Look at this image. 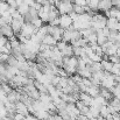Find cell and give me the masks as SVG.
<instances>
[{"instance_id": "1", "label": "cell", "mask_w": 120, "mask_h": 120, "mask_svg": "<svg viewBox=\"0 0 120 120\" xmlns=\"http://www.w3.org/2000/svg\"><path fill=\"white\" fill-rule=\"evenodd\" d=\"M58 22H60L58 25H60L62 28L68 29V28H70L71 25H72V19H71V16L68 15V14H62V16L58 18Z\"/></svg>"}]
</instances>
